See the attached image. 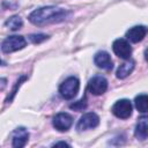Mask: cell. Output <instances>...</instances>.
Returning <instances> with one entry per match:
<instances>
[{"instance_id": "21", "label": "cell", "mask_w": 148, "mask_h": 148, "mask_svg": "<svg viewBox=\"0 0 148 148\" xmlns=\"http://www.w3.org/2000/svg\"><path fill=\"white\" fill-rule=\"evenodd\" d=\"M0 64H1V59H0Z\"/></svg>"}, {"instance_id": "15", "label": "cell", "mask_w": 148, "mask_h": 148, "mask_svg": "<svg viewBox=\"0 0 148 148\" xmlns=\"http://www.w3.org/2000/svg\"><path fill=\"white\" fill-rule=\"evenodd\" d=\"M6 27H8L10 30H17V29H20L22 25H23V21H22V18L20 17V16H17V15H14V16H12V17H9L7 21H6Z\"/></svg>"}, {"instance_id": "10", "label": "cell", "mask_w": 148, "mask_h": 148, "mask_svg": "<svg viewBox=\"0 0 148 148\" xmlns=\"http://www.w3.org/2000/svg\"><path fill=\"white\" fill-rule=\"evenodd\" d=\"M29 140V133L24 127H17L13 132V147L22 148Z\"/></svg>"}, {"instance_id": "20", "label": "cell", "mask_w": 148, "mask_h": 148, "mask_svg": "<svg viewBox=\"0 0 148 148\" xmlns=\"http://www.w3.org/2000/svg\"><path fill=\"white\" fill-rule=\"evenodd\" d=\"M53 147H58V146H66V147H71L68 143H66V142H56V143H53L52 145Z\"/></svg>"}, {"instance_id": "9", "label": "cell", "mask_w": 148, "mask_h": 148, "mask_svg": "<svg viewBox=\"0 0 148 148\" xmlns=\"http://www.w3.org/2000/svg\"><path fill=\"white\" fill-rule=\"evenodd\" d=\"M94 62L98 68L104 71H111L113 68V61L106 51H98L94 57Z\"/></svg>"}, {"instance_id": "6", "label": "cell", "mask_w": 148, "mask_h": 148, "mask_svg": "<svg viewBox=\"0 0 148 148\" xmlns=\"http://www.w3.org/2000/svg\"><path fill=\"white\" fill-rule=\"evenodd\" d=\"M112 49L113 52L116 53V56H118L121 59H130L131 54H132V46L130 45V43L124 39V38H118L113 42L112 44Z\"/></svg>"}, {"instance_id": "8", "label": "cell", "mask_w": 148, "mask_h": 148, "mask_svg": "<svg viewBox=\"0 0 148 148\" xmlns=\"http://www.w3.org/2000/svg\"><path fill=\"white\" fill-rule=\"evenodd\" d=\"M108 89V81L104 76L101 75H96L92 79L89 80L88 82V90L92 94V95H102Z\"/></svg>"}, {"instance_id": "14", "label": "cell", "mask_w": 148, "mask_h": 148, "mask_svg": "<svg viewBox=\"0 0 148 148\" xmlns=\"http://www.w3.org/2000/svg\"><path fill=\"white\" fill-rule=\"evenodd\" d=\"M134 105L141 113H146L148 110V96L146 94H140L134 99Z\"/></svg>"}, {"instance_id": "5", "label": "cell", "mask_w": 148, "mask_h": 148, "mask_svg": "<svg viewBox=\"0 0 148 148\" xmlns=\"http://www.w3.org/2000/svg\"><path fill=\"white\" fill-rule=\"evenodd\" d=\"M98 124H99V117L95 112H87L79 119L76 124V130L79 132L87 131V130L97 127Z\"/></svg>"}, {"instance_id": "1", "label": "cell", "mask_w": 148, "mask_h": 148, "mask_svg": "<svg viewBox=\"0 0 148 148\" xmlns=\"http://www.w3.org/2000/svg\"><path fill=\"white\" fill-rule=\"evenodd\" d=\"M68 15L66 9L56 7V6H45L38 9H35L29 15V21L35 25H45L50 23L62 22Z\"/></svg>"}, {"instance_id": "12", "label": "cell", "mask_w": 148, "mask_h": 148, "mask_svg": "<svg viewBox=\"0 0 148 148\" xmlns=\"http://www.w3.org/2000/svg\"><path fill=\"white\" fill-rule=\"evenodd\" d=\"M134 134L136 136V139L139 140H146L148 136V118L147 116H142L135 127Z\"/></svg>"}, {"instance_id": "4", "label": "cell", "mask_w": 148, "mask_h": 148, "mask_svg": "<svg viewBox=\"0 0 148 148\" xmlns=\"http://www.w3.org/2000/svg\"><path fill=\"white\" fill-rule=\"evenodd\" d=\"M132 110H133V106H132V103L126 99V98H123V99H119L117 101L112 108H111V111L112 113L120 118V119H127L131 117L132 114Z\"/></svg>"}, {"instance_id": "3", "label": "cell", "mask_w": 148, "mask_h": 148, "mask_svg": "<svg viewBox=\"0 0 148 148\" xmlns=\"http://www.w3.org/2000/svg\"><path fill=\"white\" fill-rule=\"evenodd\" d=\"M27 45V40L23 36H18V35H13L7 37L2 44H1V50L5 53H10V52H15L18 51L21 49H23Z\"/></svg>"}, {"instance_id": "13", "label": "cell", "mask_w": 148, "mask_h": 148, "mask_svg": "<svg viewBox=\"0 0 148 148\" xmlns=\"http://www.w3.org/2000/svg\"><path fill=\"white\" fill-rule=\"evenodd\" d=\"M134 66H135V61H134V60H131V59H127V61L123 62V64L118 67V69H117V72H116L117 77H118V79H125V77H127V76L133 72Z\"/></svg>"}, {"instance_id": "16", "label": "cell", "mask_w": 148, "mask_h": 148, "mask_svg": "<svg viewBox=\"0 0 148 148\" xmlns=\"http://www.w3.org/2000/svg\"><path fill=\"white\" fill-rule=\"evenodd\" d=\"M69 108H71L72 110H75V111H82V110H84V109L87 108V98H86V96L82 97L80 101H77V102H75V103H73V104H71Z\"/></svg>"}, {"instance_id": "19", "label": "cell", "mask_w": 148, "mask_h": 148, "mask_svg": "<svg viewBox=\"0 0 148 148\" xmlns=\"http://www.w3.org/2000/svg\"><path fill=\"white\" fill-rule=\"evenodd\" d=\"M6 83H7V80L6 79H0V90L6 87Z\"/></svg>"}, {"instance_id": "11", "label": "cell", "mask_w": 148, "mask_h": 148, "mask_svg": "<svg viewBox=\"0 0 148 148\" xmlns=\"http://www.w3.org/2000/svg\"><path fill=\"white\" fill-rule=\"evenodd\" d=\"M146 34H147V28L145 25H135L130 30H127L126 38L132 43H139L145 38Z\"/></svg>"}, {"instance_id": "17", "label": "cell", "mask_w": 148, "mask_h": 148, "mask_svg": "<svg viewBox=\"0 0 148 148\" xmlns=\"http://www.w3.org/2000/svg\"><path fill=\"white\" fill-rule=\"evenodd\" d=\"M49 38L47 35H44V34H32V35H29V39L34 43V44H38V43H42L44 40H46Z\"/></svg>"}, {"instance_id": "7", "label": "cell", "mask_w": 148, "mask_h": 148, "mask_svg": "<svg viewBox=\"0 0 148 148\" xmlns=\"http://www.w3.org/2000/svg\"><path fill=\"white\" fill-rule=\"evenodd\" d=\"M73 125V117L67 112H59L53 117V127L59 132H66Z\"/></svg>"}, {"instance_id": "2", "label": "cell", "mask_w": 148, "mask_h": 148, "mask_svg": "<svg viewBox=\"0 0 148 148\" xmlns=\"http://www.w3.org/2000/svg\"><path fill=\"white\" fill-rule=\"evenodd\" d=\"M80 89V81L75 76L67 77L59 87V92L62 98L65 99H72L74 98Z\"/></svg>"}, {"instance_id": "18", "label": "cell", "mask_w": 148, "mask_h": 148, "mask_svg": "<svg viewBox=\"0 0 148 148\" xmlns=\"http://www.w3.org/2000/svg\"><path fill=\"white\" fill-rule=\"evenodd\" d=\"M24 80H27V76L25 75H22V76H20V79L16 81V83H15V87H14V89H13V91H12V94H10V96H8L7 97V99H6V103H9L12 99H13V97L15 96V94H16V90H17V88L21 86V83L24 81Z\"/></svg>"}]
</instances>
